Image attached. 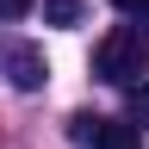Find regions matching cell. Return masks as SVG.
<instances>
[{
    "instance_id": "6",
    "label": "cell",
    "mask_w": 149,
    "mask_h": 149,
    "mask_svg": "<svg viewBox=\"0 0 149 149\" xmlns=\"http://www.w3.org/2000/svg\"><path fill=\"white\" fill-rule=\"evenodd\" d=\"M112 6H118L124 19H137V25H143V19H149V0H112Z\"/></svg>"
},
{
    "instance_id": "1",
    "label": "cell",
    "mask_w": 149,
    "mask_h": 149,
    "mask_svg": "<svg viewBox=\"0 0 149 149\" xmlns=\"http://www.w3.org/2000/svg\"><path fill=\"white\" fill-rule=\"evenodd\" d=\"M143 68H149V25H137V19L112 25L93 50V74L112 87H130V81H143Z\"/></svg>"
},
{
    "instance_id": "5",
    "label": "cell",
    "mask_w": 149,
    "mask_h": 149,
    "mask_svg": "<svg viewBox=\"0 0 149 149\" xmlns=\"http://www.w3.org/2000/svg\"><path fill=\"white\" fill-rule=\"evenodd\" d=\"M124 106H130V124L149 130V81H130V87H124Z\"/></svg>"
},
{
    "instance_id": "7",
    "label": "cell",
    "mask_w": 149,
    "mask_h": 149,
    "mask_svg": "<svg viewBox=\"0 0 149 149\" xmlns=\"http://www.w3.org/2000/svg\"><path fill=\"white\" fill-rule=\"evenodd\" d=\"M31 6H37V0H0V19H25Z\"/></svg>"
},
{
    "instance_id": "3",
    "label": "cell",
    "mask_w": 149,
    "mask_h": 149,
    "mask_svg": "<svg viewBox=\"0 0 149 149\" xmlns=\"http://www.w3.org/2000/svg\"><path fill=\"white\" fill-rule=\"evenodd\" d=\"M137 124H118V118H93L87 124V149H137Z\"/></svg>"
},
{
    "instance_id": "4",
    "label": "cell",
    "mask_w": 149,
    "mask_h": 149,
    "mask_svg": "<svg viewBox=\"0 0 149 149\" xmlns=\"http://www.w3.org/2000/svg\"><path fill=\"white\" fill-rule=\"evenodd\" d=\"M81 0H44V25H81Z\"/></svg>"
},
{
    "instance_id": "2",
    "label": "cell",
    "mask_w": 149,
    "mask_h": 149,
    "mask_svg": "<svg viewBox=\"0 0 149 149\" xmlns=\"http://www.w3.org/2000/svg\"><path fill=\"white\" fill-rule=\"evenodd\" d=\"M0 74H6L19 93H37L50 81V62H44V50H31V44H0Z\"/></svg>"
}]
</instances>
